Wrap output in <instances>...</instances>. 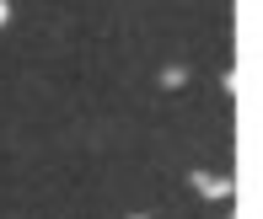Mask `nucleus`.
<instances>
[{
    "mask_svg": "<svg viewBox=\"0 0 263 219\" xmlns=\"http://www.w3.org/2000/svg\"><path fill=\"white\" fill-rule=\"evenodd\" d=\"M135 219H145V214H135Z\"/></svg>",
    "mask_w": 263,
    "mask_h": 219,
    "instance_id": "20e7f679",
    "label": "nucleus"
},
{
    "mask_svg": "<svg viewBox=\"0 0 263 219\" xmlns=\"http://www.w3.org/2000/svg\"><path fill=\"white\" fill-rule=\"evenodd\" d=\"M6 21H11V0H0V27H6Z\"/></svg>",
    "mask_w": 263,
    "mask_h": 219,
    "instance_id": "7ed1b4c3",
    "label": "nucleus"
},
{
    "mask_svg": "<svg viewBox=\"0 0 263 219\" xmlns=\"http://www.w3.org/2000/svg\"><path fill=\"white\" fill-rule=\"evenodd\" d=\"M183 80H188V70H183V64H172V70H161V86H166V91H177V86H183Z\"/></svg>",
    "mask_w": 263,
    "mask_h": 219,
    "instance_id": "f03ea898",
    "label": "nucleus"
},
{
    "mask_svg": "<svg viewBox=\"0 0 263 219\" xmlns=\"http://www.w3.org/2000/svg\"><path fill=\"white\" fill-rule=\"evenodd\" d=\"M194 187L204 192V198H231V182H226V177H210V171H194Z\"/></svg>",
    "mask_w": 263,
    "mask_h": 219,
    "instance_id": "f257e3e1",
    "label": "nucleus"
}]
</instances>
